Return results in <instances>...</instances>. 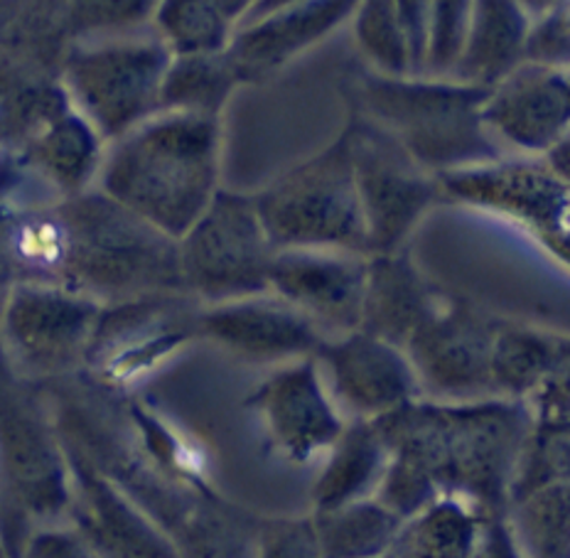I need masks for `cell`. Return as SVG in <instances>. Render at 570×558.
Masks as SVG:
<instances>
[{"instance_id": "obj_17", "label": "cell", "mask_w": 570, "mask_h": 558, "mask_svg": "<svg viewBox=\"0 0 570 558\" xmlns=\"http://www.w3.org/2000/svg\"><path fill=\"white\" fill-rule=\"evenodd\" d=\"M356 3L360 0H295L244 22L227 50L242 85H258L283 72L350 22Z\"/></svg>"}, {"instance_id": "obj_11", "label": "cell", "mask_w": 570, "mask_h": 558, "mask_svg": "<svg viewBox=\"0 0 570 558\" xmlns=\"http://www.w3.org/2000/svg\"><path fill=\"white\" fill-rule=\"evenodd\" d=\"M246 407L258 415L273 450L293 466L323 458L350 421L332 399L315 358L276 366Z\"/></svg>"}, {"instance_id": "obj_22", "label": "cell", "mask_w": 570, "mask_h": 558, "mask_svg": "<svg viewBox=\"0 0 570 558\" xmlns=\"http://www.w3.org/2000/svg\"><path fill=\"white\" fill-rule=\"evenodd\" d=\"M258 0H160L156 30L175 55L227 52Z\"/></svg>"}, {"instance_id": "obj_39", "label": "cell", "mask_w": 570, "mask_h": 558, "mask_svg": "<svg viewBox=\"0 0 570 558\" xmlns=\"http://www.w3.org/2000/svg\"><path fill=\"white\" fill-rule=\"evenodd\" d=\"M0 558H16V556H13V554H8V551H6V546L0 544Z\"/></svg>"}, {"instance_id": "obj_24", "label": "cell", "mask_w": 570, "mask_h": 558, "mask_svg": "<svg viewBox=\"0 0 570 558\" xmlns=\"http://www.w3.org/2000/svg\"><path fill=\"white\" fill-rule=\"evenodd\" d=\"M482 512L453 495L403 521L391 546V558H472L482 525Z\"/></svg>"}, {"instance_id": "obj_27", "label": "cell", "mask_w": 570, "mask_h": 558, "mask_svg": "<svg viewBox=\"0 0 570 558\" xmlns=\"http://www.w3.org/2000/svg\"><path fill=\"white\" fill-rule=\"evenodd\" d=\"M509 519L527 558H570V482L521 497Z\"/></svg>"}, {"instance_id": "obj_10", "label": "cell", "mask_w": 570, "mask_h": 558, "mask_svg": "<svg viewBox=\"0 0 570 558\" xmlns=\"http://www.w3.org/2000/svg\"><path fill=\"white\" fill-rule=\"evenodd\" d=\"M502 323V317L478 305L445 295L406 344L423 397L438 401L494 397L492 358Z\"/></svg>"}, {"instance_id": "obj_20", "label": "cell", "mask_w": 570, "mask_h": 558, "mask_svg": "<svg viewBox=\"0 0 570 558\" xmlns=\"http://www.w3.org/2000/svg\"><path fill=\"white\" fill-rule=\"evenodd\" d=\"M533 20L517 0H474L453 79L490 91L529 62Z\"/></svg>"}, {"instance_id": "obj_6", "label": "cell", "mask_w": 570, "mask_h": 558, "mask_svg": "<svg viewBox=\"0 0 570 558\" xmlns=\"http://www.w3.org/2000/svg\"><path fill=\"white\" fill-rule=\"evenodd\" d=\"M185 293L202 305L268 293L276 256L254 195L219 189L189 232L177 239Z\"/></svg>"}, {"instance_id": "obj_34", "label": "cell", "mask_w": 570, "mask_h": 558, "mask_svg": "<svg viewBox=\"0 0 570 558\" xmlns=\"http://www.w3.org/2000/svg\"><path fill=\"white\" fill-rule=\"evenodd\" d=\"M399 22L406 35L413 77L425 72V50H428V28H431V0H394Z\"/></svg>"}, {"instance_id": "obj_7", "label": "cell", "mask_w": 570, "mask_h": 558, "mask_svg": "<svg viewBox=\"0 0 570 558\" xmlns=\"http://www.w3.org/2000/svg\"><path fill=\"white\" fill-rule=\"evenodd\" d=\"M344 128L366 224V254L409 248L428 212L443 202L441 177L421 168L389 130L354 106Z\"/></svg>"}, {"instance_id": "obj_16", "label": "cell", "mask_w": 570, "mask_h": 558, "mask_svg": "<svg viewBox=\"0 0 570 558\" xmlns=\"http://www.w3.org/2000/svg\"><path fill=\"white\" fill-rule=\"evenodd\" d=\"M484 121L507 153L543 158L570 130L568 69L529 59L487 94Z\"/></svg>"}, {"instance_id": "obj_41", "label": "cell", "mask_w": 570, "mask_h": 558, "mask_svg": "<svg viewBox=\"0 0 570 558\" xmlns=\"http://www.w3.org/2000/svg\"><path fill=\"white\" fill-rule=\"evenodd\" d=\"M568 75H570V69H568Z\"/></svg>"}, {"instance_id": "obj_15", "label": "cell", "mask_w": 570, "mask_h": 558, "mask_svg": "<svg viewBox=\"0 0 570 558\" xmlns=\"http://www.w3.org/2000/svg\"><path fill=\"white\" fill-rule=\"evenodd\" d=\"M69 462L71 507L67 521L101 558H183L170 533L94 462L79 453H69Z\"/></svg>"}, {"instance_id": "obj_25", "label": "cell", "mask_w": 570, "mask_h": 558, "mask_svg": "<svg viewBox=\"0 0 570 558\" xmlns=\"http://www.w3.org/2000/svg\"><path fill=\"white\" fill-rule=\"evenodd\" d=\"M313 517L325 558H379L391 551L403 527V519L379 497Z\"/></svg>"}, {"instance_id": "obj_29", "label": "cell", "mask_w": 570, "mask_h": 558, "mask_svg": "<svg viewBox=\"0 0 570 558\" xmlns=\"http://www.w3.org/2000/svg\"><path fill=\"white\" fill-rule=\"evenodd\" d=\"M558 482H570V423L533 421L521 456L512 505Z\"/></svg>"}, {"instance_id": "obj_19", "label": "cell", "mask_w": 570, "mask_h": 558, "mask_svg": "<svg viewBox=\"0 0 570 558\" xmlns=\"http://www.w3.org/2000/svg\"><path fill=\"white\" fill-rule=\"evenodd\" d=\"M22 138H26L30 168H35L59 197L71 199L85 195L91 180H99L104 138L75 109L71 99L40 118Z\"/></svg>"}, {"instance_id": "obj_28", "label": "cell", "mask_w": 570, "mask_h": 558, "mask_svg": "<svg viewBox=\"0 0 570 558\" xmlns=\"http://www.w3.org/2000/svg\"><path fill=\"white\" fill-rule=\"evenodd\" d=\"M350 22L356 50L372 75L413 77L411 50L394 0H360Z\"/></svg>"}, {"instance_id": "obj_21", "label": "cell", "mask_w": 570, "mask_h": 558, "mask_svg": "<svg viewBox=\"0 0 570 558\" xmlns=\"http://www.w3.org/2000/svg\"><path fill=\"white\" fill-rule=\"evenodd\" d=\"M389 468V448L374 421H347L323 456L313 484L311 512H330L376 497Z\"/></svg>"}, {"instance_id": "obj_35", "label": "cell", "mask_w": 570, "mask_h": 558, "mask_svg": "<svg viewBox=\"0 0 570 558\" xmlns=\"http://www.w3.org/2000/svg\"><path fill=\"white\" fill-rule=\"evenodd\" d=\"M472 558H527L507 515H484Z\"/></svg>"}, {"instance_id": "obj_4", "label": "cell", "mask_w": 570, "mask_h": 558, "mask_svg": "<svg viewBox=\"0 0 570 558\" xmlns=\"http://www.w3.org/2000/svg\"><path fill=\"white\" fill-rule=\"evenodd\" d=\"M441 409L443 492L470 502L482 515H507L533 425L529 403L487 397L441 401Z\"/></svg>"}, {"instance_id": "obj_40", "label": "cell", "mask_w": 570, "mask_h": 558, "mask_svg": "<svg viewBox=\"0 0 570 558\" xmlns=\"http://www.w3.org/2000/svg\"><path fill=\"white\" fill-rule=\"evenodd\" d=\"M379 558H391V556H389V554H384V556H379Z\"/></svg>"}, {"instance_id": "obj_8", "label": "cell", "mask_w": 570, "mask_h": 558, "mask_svg": "<svg viewBox=\"0 0 570 558\" xmlns=\"http://www.w3.org/2000/svg\"><path fill=\"white\" fill-rule=\"evenodd\" d=\"M69 507L71 462L55 423L32 397L6 391L0 394V519H18L30 533L67 521Z\"/></svg>"}, {"instance_id": "obj_13", "label": "cell", "mask_w": 570, "mask_h": 558, "mask_svg": "<svg viewBox=\"0 0 570 558\" xmlns=\"http://www.w3.org/2000/svg\"><path fill=\"white\" fill-rule=\"evenodd\" d=\"M370 254L342 248H278L271 264L268 291L298 307L337 337L362 327Z\"/></svg>"}, {"instance_id": "obj_37", "label": "cell", "mask_w": 570, "mask_h": 558, "mask_svg": "<svg viewBox=\"0 0 570 558\" xmlns=\"http://www.w3.org/2000/svg\"><path fill=\"white\" fill-rule=\"evenodd\" d=\"M517 3L527 10L533 22H537L546 16L556 13V10H561L568 0H517Z\"/></svg>"}, {"instance_id": "obj_36", "label": "cell", "mask_w": 570, "mask_h": 558, "mask_svg": "<svg viewBox=\"0 0 570 558\" xmlns=\"http://www.w3.org/2000/svg\"><path fill=\"white\" fill-rule=\"evenodd\" d=\"M558 180L570 189V130L541 158Z\"/></svg>"}, {"instance_id": "obj_14", "label": "cell", "mask_w": 570, "mask_h": 558, "mask_svg": "<svg viewBox=\"0 0 570 558\" xmlns=\"http://www.w3.org/2000/svg\"><path fill=\"white\" fill-rule=\"evenodd\" d=\"M197 335L236 360L273 366L315 358L327 340L311 317L271 291L202 305L197 311Z\"/></svg>"}, {"instance_id": "obj_23", "label": "cell", "mask_w": 570, "mask_h": 558, "mask_svg": "<svg viewBox=\"0 0 570 558\" xmlns=\"http://www.w3.org/2000/svg\"><path fill=\"white\" fill-rule=\"evenodd\" d=\"M242 87L239 72L227 52L175 55L163 79L160 114L217 118L232 94Z\"/></svg>"}, {"instance_id": "obj_12", "label": "cell", "mask_w": 570, "mask_h": 558, "mask_svg": "<svg viewBox=\"0 0 570 558\" xmlns=\"http://www.w3.org/2000/svg\"><path fill=\"white\" fill-rule=\"evenodd\" d=\"M315 360L350 421H379L423 397L409 352L366 330L327 337Z\"/></svg>"}, {"instance_id": "obj_33", "label": "cell", "mask_w": 570, "mask_h": 558, "mask_svg": "<svg viewBox=\"0 0 570 558\" xmlns=\"http://www.w3.org/2000/svg\"><path fill=\"white\" fill-rule=\"evenodd\" d=\"M18 558H101L91 549L87 539L69 525H45L30 531V537L22 544Z\"/></svg>"}, {"instance_id": "obj_31", "label": "cell", "mask_w": 570, "mask_h": 558, "mask_svg": "<svg viewBox=\"0 0 570 558\" xmlns=\"http://www.w3.org/2000/svg\"><path fill=\"white\" fill-rule=\"evenodd\" d=\"M474 0H431L423 77L453 79L465 47Z\"/></svg>"}, {"instance_id": "obj_3", "label": "cell", "mask_w": 570, "mask_h": 558, "mask_svg": "<svg viewBox=\"0 0 570 558\" xmlns=\"http://www.w3.org/2000/svg\"><path fill=\"white\" fill-rule=\"evenodd\" d=\"M261 222L278 248H342L366 254V224L347 128L254 193Z\"/></svg>"}, {"instance_id": "obj_2", "label": "cell", "mask_w": 570, "mask_h": 558, "mask_svg": "<svg viewBox=\"0 0 570 558\" xmlns=\"http://www.w3.org/2000/svg\"><path fill=\"white\" fill-rule=\"evenodd\" d=\"M484 89L438 77L366 75L352 101L435 177L507 160L484 121Z\"/></svg>"}, {"instance_id": "obj_1", "label": "cell", "mask_w": 570, "mask_h": 558, "mask_svg": "<svg viewBox=\"0 0 570 558\" xmlns=\"http://www.w3.org/2000/svg\"><path fill=\"white\" fill-rule=\"evenodd\" d=\"M222 121L158 114L116 140L99 193L150 227L183 239L222 189Z\"/></svg>"}, {"instance_id": "obj_9", "label": "cell", "mask_w": 570, "mask_h": 558, "mask_svg": "<svg viewBox=\"0 0 570 558\" xmlns=\"http://www.w3.org/2000/svg\"><path fill=\"white\" fill-rule=\"evenodd\" d=\"M104 305L55 283L22 281L0 307V337L22 376H57L89 358Z\"/></svg>"}, {"instance_id": "obj_5", "label": "cell", "mask_w": 570, "mask_h": 558, "mask_svg": "<svg viewBox=\"0 0 570 558\" xmlns=\"http://www.w3.org/2000/svg\"><path fill=\"white\" fill-rule=\"evenodd\" d=\"M173 57L160 35L81 42L65 57V89L97 134L116 144L160 114V89Z\"/></svg>"}, {"instance_id": "obj_30", "label": "cell", "mask_w": 570, "mask_h": 558, "mask_svg": "<svg viewBox=\"0 0 570 558\" xmlns=\"http://www.w3.org/2000/svg\"><path fill=\"white\" fill-rule=\"evenodd\" d=\"M160 0H65V18L79 38H121L156 20Z\"/></svg>"}, {"instance_id": "obj_18", "label": "cell", "mask_w": 570, "mask_h": 558, "mask_svg": "<svg viewBox=\"0 0 570 558\" xmlns=\"http://www.w3.org/2000/svg\"><path fill=\"white\" fill-rule=\"evenodd\" d=\"M445 295L438 291L409 248L391 254H370L362 327L406 350L409 340L421 330Z\"/></svg>"}, {"instance_id": "obj_38", "label": "cell", "mask_w": 570, "mask_h": 558, "mask_svg": "<svg viewBox=\"0 0 570 558\" xmlns=\"http://www.w3.org/2000/svg\"><path fill=\"white\" fill-rule=\"evenodd\" d=\"M288 3H295V0H258V6H256V10H254L252 18H248V20H254L258 16H266V13H271V10L283 8V6H288Z\"/></svg>"}, {"instance_id": "obj_26", "label": "cell", "mask_w": 570, "mask_h": 558, "mask_svg": "<svg viewBox=\"0 0 570 558\" xmlns=\"http://www.w3.org/2000/svg\"><path fill=\"white\" fill-rule=\"evenodd\" d=\"M561 335L531 325L509 323L499 327L492 358L494 397L529 401L549 376Z\"/></svg>"}, {"instance_id": "obj_32", "label": "cell", "mask_w": 570, "mask_h": 558, "mask_svg": "<svg viewBox=\"0 0 570 558\" xmlns=\"http://www.w3.org/2000/svg\"><path fill=\"white\" fill-rule=\"evenodd\" d=\"M256 558H325L315 517H266L258 521Z\"/></svg>"}]
</instances>
